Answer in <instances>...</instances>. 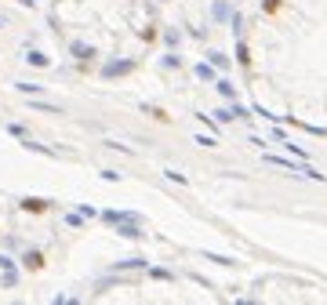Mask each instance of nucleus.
<instances>
[{
	"label": "nucleus",
	"mask_w": 327,
	"mask_h": 305,
	"mask_svg": "<svg viewBox=\"0 0 327 305\" xmlns=\"http://www.w3.org/2000/svg\"><path fill=\"white\" fill-rule=\"evenodd\" d=\"M265 164H273V167H288V171H302V175H309V178L323 182V175H320L316 167H309V164H298V160H288V157H276V152H269V157H265Z\"/></svg>",
	"instance_id": "nucleus-1"
},
{
	"label": "nucleus",
	"mask_w": 327,
	"mask_h": 305,
	"mask_svg": "<svg viewBox=\"0 0 327 305\" xmlns=\"http://www.w3.org/2000/svg\"><path fill=\"white\" fill-rule=\"evenodd\" d=\"M215 88H218V95H222V98L236 102V88H233V80H226V76H218V84H215Z\"/></svg>",
	"instance_id": "nucleus-2"
},
{
	"label": "nucleus",
	"mask_w": 327,
	"mask_h": 305,
	"mask_svg": "<svg viewBox=\"0 0 327 305\" xmlns=\"http://www.w3.org/2000/svg\"><path fill=\"white\" fill-rule=\"evenodd\" d=\"M131 66L135 62H113V66H106V76H124V73H131Z\"/></svg>",
	"instance_id": "nucleus-3"
},
{
	"label": "nucleus",
	"mask_w": 327,
	"mask_h": 305,
	"mask_svg": "<svg viewBox=\"0 0 327 305\" xmlns=\"http://www.w3.org/2000/svg\"><path fill=\"white\" fill-rule=\"evenodd\" d=\"M215 18H218V22L233 18V11H229V4H226V0H218V4H215Z\"/></svg>",
	"instance_id": "nucleus-4"
},
{
	"label": "nucleus",
	"mask_w": 327,
	"mask_h": 305,
	"mask_svg": "<svg viewBox=\"0 0 327 305\" xmlns=\"http://www.w3.org/2000/svg\"><path fill=\"white\" fill-rule=\"evenodd\" d=\"M208 58H211V66H218V69H222V73H226V69H229V58H226V55H222V51H211V55H208Z\"/></svg>",
	"instance_id": "nucleus-5"
},
{
	"label": "nucleus",
	"mask_w": 327,
	"mask_h": 305,
	"mask_svg": "<svg viewBox=\"0 0 327 305\" xmlns=\"http://www.w3.org/2000/svg\"><path fill=\"white\" fill-rule=\"evenodd\" d=\"M215 120H218V124H229V120H236L233 105H229V109H218V113H215Z\"/></svg>",
	"instance_id": "nucleus-6"
},
{
	"label": "nucleus",
	"mask_w": 327,
	"mask_h": 305,
	"mask_svg": "<svg viewBox=\"0 0 327 305\" xmlns=\"http://www.w3.org/2000/svg\"><path fill=\"white\" fill-rule=\"evenodd\" d=\"M22 207H26V211H44L48 200H33V197H29V200H22Z\"/></svg>",
	"instance_id": "nucleus-7"
},
{
	"label": "nucleus",
	"mask_w": 327,
	"mask_h": 305,
	"mask_svg": "<svg viewBox=\"0 0 327 305\" xmlns=\"http://www.w3.org/2000/svg\"><path fill=\"white\" fill-rule=\"evenodd\" d=\"M26 265H29V269H40V265H44V258H40L36 251H29V254H26Z\"/></svg>",
	"instance_id": "nucleus-8"
},
{
	"label": "nucleus",
	"mask_w": 327,
	"mask_h": 305,
	"mask_svg": "<svg viewBox=\"0 0 327 305\" xmlns=\"http://www.w3.org/2000/svg\"><path fill=\"white\" fill-rule=\"evenodd\" d=\"M29 62H33V66H48V58L40 55V51H29Z\"/></svg>",
	"instance_id": "nucleus-9"
},
{
	"label": "nucleus",
	"mask_w": 327,
	"mask_h": 305,
	"mask_svg": "<svg viewBox=\"0 0 327 305\" xmlns=\"http://www.w3.org/2000/svg\"><path fill=\"white\" fill-rule=\"evenodd\" d=\"M196 76H203V80H211L215 73H211V66H196Z\"/></svg>",
	"instance_id": "nucleus-10"
}]
</instances>
